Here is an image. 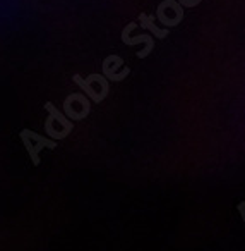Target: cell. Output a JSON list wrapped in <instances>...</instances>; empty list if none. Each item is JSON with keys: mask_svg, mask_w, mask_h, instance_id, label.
Masks as SVG:
<instances>
[{"mask_svg": "<svg viewBox=\"0 0 245 251\" xmlns=\"http://www.w3.org/2000/svg\"><path fill=\"white\" fill-rule=\"evenodd\" d=\"M185 18V11L177 0H163L158 5V19L166 28H175Z\"/></svg>", "mask_w": 245, "mask_h": 251, "instance_id": "1", "label": "cell"}, {"mask_svg": "<svg viewBox=\"0 0 245 251\" xmlns=\"http://www.w3.org/2000/svg\"><path fill=\"white\" fill-rule=\"evenodd\" d=\"M141 25L144 26V28H148L149 31L155 33V36L159 40L166 38V36L170 35V29H161V28H158V26H155V23H153L148 16H141Z\"/></svg>", "mask_w": 245, "mask_h": 251, "instance_id": "2", "label": "cell"}, {"mask_svg": "<svg viewBox=\"0 0 245 251\" xmlns=\"http://www.w3.org/2000/svg\"><path fill=\"white\" fill-rule=\"evenodd\" d=\"M183 9H192V7H197V5L202 2V0H177Z\"/></svg>", "mask_w": 245, "mask_h": 251, "instance_id": "3", "label": "cell"}, {"mask_svg": "<svg viewBox=\"0 0 245 251\" xmlns=\"http://www.w3.org/2000/svg\"><path fill=\"white\" fill-rule=\"evenodd\" d=\"M238 213H240V217H242V220H244V224H245V201H240L238 203Z\"/></svg>", "mask_w": 245, "mask_h": 251, "instance_id": "4", "label": "cell"}]
</instances>
